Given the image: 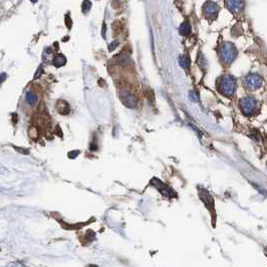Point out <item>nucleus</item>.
<instances>
[{
	"label": "nucleus",
	"mask_w": 267,
	"mask_h": 267,
	"mask_svg": "<svg viewBox=\"0 0 267 267\" xmlns=\"http://www.w3.org/2000/svg\"><path fill=\"white\" fill-rule=\"evenodd\" d=\"M179 32L183 36H186L191 32V25L189 23V21H184V22L181 24L180 28H179Z\"/></svg>",
	"instance_id": "nucleus-8"
},
{
	"label": "nucleus",
	"mask_w": 267,
	"mask_h": 267,
	"mask_svg": "<svg viewBox=\"0 0 267 267\" xmlns=\"http://www.w3.org/2000/svg\"><path fill=\"white\" fill-rule=\"evenodd\" d=\"M119 44V42L118 41H112V43H111V44H109V50H114L115 49V47L116 46H117Z\"/></svg>",
	"instance_id": "nucleus-14"
},
{
	"label": "nucleus",
	"mask_w": 267,
	"mask_h": 267,
	"mask_svg": "<svg viewBox=\"0 0 267 267\" xmlns=\"http://www.w3.org/2000/svg\"><path fill=\"white\" fill-rule=\"evenodd\" d=\"M178 60H179V64H180L183 68H189V67H190V58L188 57V56L181 55V56H179Z\"/></svg>",
	"instance_id": "nucleus-10"
},
{
	"label": "nucleus",
	"mask_w": 267,
	"mask_h": 267,
	"mask_svg": "<svg viewBox=\"0 0 267 267\" xmlns=\"http://www.w3.org/2000/svg\"><path fill=\"white\" fill-rule=\"evenodd\" d=\"M225 5L229 11L232 13H239L244 9V0H225Z\"/></svg>",
	"instance_id": "nucleus-7"
},
{
	"label": "nucleus",
	"mask_w": 267,
	"mask_h": 267,
	"mask_svg": "<svg viewBox=\"0 0 267 267\" xmlns=\"http://www.w3.org/2000/svg\"><path fill=\"white\" fill-rule=\"evenodd\" d=\"M90 8H92V2L90 0H84L83 2V13H87Z\"/></svg>",
	"instance_id": "nucleus-12"
},
{
	"label": "nucleus",
	"mask_w": 267,
	"mask_h": 267,
	"mask_svg": "<svg viewBox=\"0 0 267 267\" xmlns=\"http://www.w3.org/2000/svg\"><path fill=\"white\" fill-rule=\"evenodd\" d=\"M263 80L259 74L257 73H249L244 78V86L247 90H258L262 86Z\"/></svg>",
	"instance_id": "nucleus-4"
},
{
	"label": "nucleus",
	"mask_w": 267,
	"mask_h": 267,
	"mask_svg": "<svg viewBox=\"0 0 267 267\" xmlns=\"http://www.w3.org/2000/svg\"><path fill=\"white\" fill-rule=\"evenodd\" d=\"M219 56L222 62L226 65L231 64L237 56V49L231 42H223L220 45Z\"/></svg>",
	"instance_id": "nucleus-2"
},
{
	"label": "nucleus",
	"mask_w": 267,
	"mask_h": 267,
	"mask_svg": "<svg viewBox=\"0 0 267 267\" xmlns=\"http://www.w3.org/2000/svg\"><path fill=\"white\" fill-rule=\"evenodd\" d=\"M217 87L219 93L225 96H232L236 89V80L230 74H224L218 78Z\"/></svg>",
	"instance_id": "nucleus-1"
},
{
	"label": "nucleus",
	"mask_w": 267,
	"mask_h": 267,
	"mask_svg": "<svg viewBox=\"0 0 267 267\" xmlns=\"http://www.w3.org/2000/svg\"><path fill=\"white\" fill-rule=\"evenodd\" d=\"M257 108H258V102L252 96H246L240 100V109L246 116L253 115Z\"/></svg>",
	"instance_id": "nucleus-3"
},
{
	"label": "nucleus",
	"mask_w": 267,
	"mask_h": 267,
	"mask_svg": "<svg viewBox=\"0 0 267 267\" xmlns=\"http://www.w3.org/2000/svg\"><path fill=\"white\" fill-rule=\"evenodd\" d=\"M120 99L122 103L127 106V108H135L137 105V99L133 93L128 92V90H122L120 93Z\"/></svg>",
	"instance_id": "nucleus-6"
},
{
	"label": "nucleus",
	"mask_w": 267,
	"mask_h": 267,
	"mask_svg": "<svg viewBox=\"0 0 267 267\" xmlns=\"http://www.w3.org/2000/svg\"><path fill=\"white\" fill-rule=\"evenodd\" d=\"M190 99L194 100V102H198V96H197V93L195 92H190Z\"/></svg>",
	"instance_id": "nucleus-13"
},
{
	"label": "nucleus",
	"mask_w": 267,
	"mask_h": 267,
	"mask_svg": "<svg viewBox=\"0 0 267 267\" xmlns=\"http://www.w3.org/2000/svg\"><path fill=\"white\" fill-rule=\"evenodd\" d=\"M106 24H103V37L106 36Z\"/></svg>",
	"instance_id": "nucleus-17"
},
{
	"label": "nucleus",
	"mask_w": 267,
	"mask_h": 267,
	"mask_svg": "<svg viewBox=\"0 0 267 267\" xmlns=\"http://www.w3.org/2000/svg\"><path fill=\"white\" fill-rule=\"evenodd\" d=\"M37 71H38V73H37V74H35V77H34V78H37V77H39V74H41L42 68H41V67H40V68H39V70H37Z\"/></svg>",
	"instance_id": "nucleus-16"
},
{
	"label": "nucleus",
	"mask_w": 267,
	"mask_h": 267,
	"mask_svg": "<svg viewBox=\"0 0 267 267\" xmlns=\"http://www.w3.org/2000/svg\"><path fill=\"white\" fill-rule=\"evenodd\" d=\"M6 77H7L6 73H1V74H0V83H3V81L6 80Z\"/></svg>",
	"instance_id": "nucleus-15"
},
{
	"label": "nucleus",
	"mask_w": 267,
	"mask_h": 267,
	"mask_svg": "<svg viewBox=\"0 0 267 267\" xmlns=\"http://www.w3.org/2000/svg\"><path fill=\"white\" fill-rule=\"evenodd\" d=\"M219 12V7L215 2L208 1L203 6V14L208 19H214Z\"/></svg>",
	"instance_id": "nucleus-5"
},
{
	"label": "nucleus",
	"mask_w": 267,
	"mask_h": 267,
	"mask_svg": "<svg viewBox=\"0 0 267 267\" xmlns=\"http://www.w3.org/2000/svg\"><path fill=\"white\" fill-rule=\"evenodd\" d=\"M65 62H67V58L64 57L62 54H58L55 56V58L53 59V63H54L55 67H62V65L65 64Z\"/></svg>",
	"instance_id": "nucleus-9"
},
{
	"label": "nucleus",
	"mask_w": 267,
	"mask_h": 267,
	"mask_svg": "<svg viewBox=\"0 0 267 267\" xmlns=\"http://www.w3.org/2000/svg\"><path fill=\"white\" fill-rule=\"evenodd\" d=\"M26 102L29 103V105H34V103H36L37 96H36L35 93H33L31 92H28L26 93Z\"/></svg>",
	"instance_id": "nucleus-11"
},
{
	"label": "nucleus",
	"mask_w": 267,
	"mask_h": 267,
	"mask_svg": "<svg viewBox=\"0 0 267 267\" xmlns=\"http://www.w3.org/2000/svg\"><path fill=\"white\" fill-rule=\"evenodd\" d=\"M31 2H33V3H35V2H37V0H30Z\"/></svg>",
	"instance_id": "nucleus-18"
}]
</instances>
